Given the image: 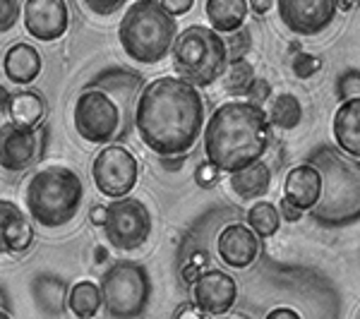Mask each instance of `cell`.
<instances>
[{
    "label": "cell",
    "instance_id": "obj_1",
    "mask_svg": "<svg viewBox=\"0 0 360 319\" xmlns=\"http://www.w3.org/2000/svg\"><path fill=\"white\" fill-rule=\"evenodd\" d=\"M135 127L154 154L164 159L185 156L205 130V98L185 79L156 77L137 96Z\"/></svg>",
    "mask_w": 360,
    "mask_h": 319
},
{
    "label": "cell",
    "instance_id": "obj_2",
    "mask_svg": "<svg viewBox=\"0 0 360 319\" xmlns=\"http://www.w3.org/2000/svg\"><path fill=\"white\" fill-rule=\"evenodd\" d=\"M205 156L221 173H238L262 161L271 142V123L262 106L226 101L205 123Z\"/></svg>",
    "mask_w": 360,
    "mask_h": 319
},
{
    "label": "cell",
    "instance_id": "obj_3",
    "mask_svg": "<svg viewBox=\"0 0 360 319\" xmlns=\"http://www.w3.org/2000/svg\"><path fill=\"white\" fill-rule=\"evenodd\" d=\"M139 77L123 70L106 72L91 82L75 101L72 123L77 135L89 144L120 142L135 123Z\"/></svg>",
    "mask_w": 360,
    "mask_h": 319
},
{
    "label": "cell",
    "instance_id": "obj_4",
    "mask_svg": "<svg viewBox=\"0 0 360 319\" xmlns=\"http://www.w3.org/2000/svg\"><path fill=\"white\" fill-rule=\"evenodd\" d=\"M307 164L322 176V195L310 209L312 221L329 228L360 221V161L324 144L307 156Z\"/></svg>",
    "mask_w": 360,
    "mask_h": 319
},
{
    "label": "cell",
    "instance_id": "obj_5",
    "mask_svg": "<svg viewBox=\"0 0 360 319\" xmlns=\"http://www.w3.org/2000/svg\"><path fill=\"white\" fill-rule=\"evenodd\" d=\"M178 37L176 17L161 0H137L125 10L118 25V41L125 56L139 65H156L171 53Z\"/></svg>",
    "mask_w": 360,
    "mask_h": 319
},
{
    "label": "cell",
    "instance_id": "obj_6",
    "mask_svg": "<svg viewBox=\"0 0 360 319\" xmlns=\"http://www.w3.org/2000/svg\"><path fill=\"white\" fill-rule=\"evenodd\" d=\"M84 202V183L72 168L46 166L27 185V211L44 228H60L77 216Z\"/></svg>",
    "mask_w": 360,
    "mask_h": 319
},
{
    "label": "cell",
    "instance_id": "obj_7",
    "mask_svg": "<svg viewBox=\"0 0 360 319\" xmlns=\"http://www.w3.org/2000/svg\"><path fill=\"white\" fill-rule=\"evenodd\" d=\"M171 53L173 67L180 74V79L195 84L197 89L214 84L219 77H224L226 65H229L226 41L219 37V32L202 25L185 27L176 37Z\"/></svg>",
    "mask_w": 360,
    "mask_h": 319
},
{
    "label": "cell",
    "instance_id": "obj_8",
    "mask_svg": "<svg viewBox=\"0 0 360 319\" xmlns=\"http://www.w3.org/2000/svg\"><path fill=\"white\" fill-rule=\"evenodd\" d=\"M103 310L111 319H139L152 303V278L137 262H115L101 276Z\"/></svg>",
    "mask_w": 360,
    "mask_h": 319
},
{
    "label": "cell",
    "instance_id": "obj_9",
    "mask_svg": "<svg viewBox=\"0 0 360 319\" xmlns=\"http://www.w3.org/2000/svg\"><path fill=\"white\" fill-rule=\"evenodd\" d=\"M106 230L108 242L120 252L139 250L152 235V214L147 204L135 197H123V200H113L106 207Z\"/></svg>",
    "mask_w": 360,
    "mask_h": 319
},
{
    "label": "cell",
    "instance_id": "obj_10",
    "mask_svg": "<svg viewBox=\"0 0 360 319\" xmlns=\"http://www.w3.org/2000/svg\"><path fill=\"white\" fill-rule=\"evenodd\" d=\"M139 176V164L132 156L130 149L120 144H108L96 154L91 164V178H94L96 190L103 197L111 200H123L135 190Z\"/></svg>",
    "mask_w": 360,
    "mask_h": 319
},
{
    "label": "cell",
    "instance_id": "obj_11",
    "mask_svg": "<svg viewBox=\"0 0 360 319\" xmlns=\"http://www.w3.org/2000/svg\"><path fill=\"white\" fill-rule=\"evenodd\" d=\"M283 27L300 37H315L324 32L336 17V0H276Z\"/></svg>",
    "mask_w": 360,
    "mask_h": 319
},
{
    "label": "cell",
    "instance_id": "obj_12",
    "mask_svg": "<svg viewBox=\"0 0 360 319\" xmlns=\"http://www.w3.org/2000/svg\"><path fill=\"white\" fill-rule=\"evenodd\" d=\"M41 156L37 127H20L15 123L0 125V168L22 173L32 168Z\"/></svg>",
    "mask_w": 360,
    "mask_h": 319
},
{
    "label": "cell",
    "instance_id": "obj_13",
    "mask_svg": "<svg viewBox=\"0 0 360 319\" xmlns=\"http://www.w3.org/2000/svg\"><path fill=\"white\" fill-rule=\"evenodd\" d=\"M22 20L37 41H58L68 32L70 10L65 0H27Z\"/></svg>",
    "mask_w": 360,
    "mask_h": 319
},
{
    "label": "cell",
    "instance_id": "obj_14",
    "mask_svg": "<svg viewBox=\"0 0 360 319\" xmlns=\"http://www.w3.org/2000/svg\"><path fill=\"white\" fill-rule=\"evenodd\" d=\"M238 300V283L226 271H205L193 283V303L209 317L229 315Z\"/></svg>",
    "mask_w": 360,
    "mask_h": 319
},
{
    "label": "cell",
    "instance_id": "obj_15",
    "mask_svg": "<svg viewBox=\"0 0 360 319\" xmlns=\"http://www.w3.org/2000/svg\"><path fill=\"white\" fill-rule=\"evenodd\" d=\"M217 252L224 264L233 266V269H248L250 264L257 262L262 245L250 226L229 223L217 237Z\"/></svg>",
    "mask_w": 360,
    "mask_h": 319
},
{
    "label": "cell",
    "instance_id": "obj_16",
    "mask_svg": "<svg viewBox=\"0 0 360 319\" xmlns=\"http://www.w3.org/2000/svg\"><path fill=\"white\" fill-rule=\"evenodd\" d=\"M34 240V228L15 202L0 200V252H25Z\"/></svg>",
    "mask_w": 360,
    "mask_h": 319
},
{
    "label": "cell",
    "instance_id": "obj_17",
    "mask_svg": "<svg viewBox=\"0 0 360 319\" xmlns=\"http://www.w3.org/2000/svg\"><path fill=\"white\" fill-rule=\"evenodd\" d=\"M319 195H322V176H319V171L315 166L300 164L286 176V183H283V200H288L298 209L310 211L319 202Z\"/></svg>",
    "mask_w": 360,
    "mask_h": 319
},
{
    "label": "cell",
    "instance_id": "obj_18",
    "mask_svg": "<svg viewBox=\"0 0 360 319\" xmlns=\"http://www.w3.org/2000/svg\"><path fill=\"white\" fill-rule=\"evenodd\" d=\"M334 142L344 154L360 159V96L341 101L334 113Z\"/></svg>",
    "mask_w": 360,
    "mask_h": 319
},
{
    "label": "cell",
    "instance_id": "obj_19",
    "mask_svg": "<svg viewBox=\"0 0 360 319\" xmlns=\"http://www.w3.org/2000/svg\"><path fill=\"white\" fill-rule=\"evenodd\" d=\"M3 72L13 84H32L41 74V56L29 44H13L3 58Z\"/></svg>",
    "mask_w": 360,
    "mask_h": 319
},
{
    "label": "cell",
    "instance_id": "obj_20",
    "mask_svg": "<svg viewBox=\"0 0 360 319\" xmlns=\"http://www.w3.org/2000/svg\"><path fill=\"white\" fill-rule=\"evenodd\" d=\"M231 190L240 197V200H259L266 195L271 185V171L264 161L243 168L238 173H231Z\"/></svg>",
    "mask_w": 360,
    "mask_h": 319
},
{
    "label": "cell",
    "instance_id": "obj_21",
    "mask_svg": "<svg viewBox=\"0 0 360 319\" xmlns=\"http://www.w3.org/2000/svg\"><path fill=\"white\" fill-rule=\"evenodd\" d=\"M207 17L219 34H233L248 17V0H207Z\"/></svg>",
    "mask_w": 360,
    "mask_h": 319
},
{
    "label": "cell",
    "instance_id": "obj_22",
    "mask_svg": "<svg viewBox=\"0 0 360 319\" xmlns=\"http://www.w3.org/2000/svg\"><path fill=\"white\" fill-rule=\"evenodd\" d=\"M10 123L20 127H39L46 115V103L37 91H17L8 106Z\"/></svg>",
    "mask_w": 360,
    "mask_h": 319
},
{
    "label": "cell",
    "instance_id": "obj_23",
    "mask_svg": "<svg viewBox=\"0 0 360 319\" xmlns=\"http://www.w3.org/2000/svg\"><path fill=\"white\" fill-rule=\"evenodd\" d=\"M101 288L91 281H79L70 288L68 293V307L72 310L75 317L79 319H91L96 317V312L101 310Z\"/></svg>",
    "mask_w": 360,
    "mask_h": 319
},
{
    "label": "cell",
    "instance_id": "obj_24",
    "mask_svg": "<svg viewBox=\"0 0 360 319\" xmlns=\"http://www.w3.org/2000/svg\"><path fill=\"white\" fill-rule=\"evenodd\" d=\"M34 295H37V303L41 305V310L56 317L65 307L68 286L58 276H39L34 281Z\"/></svg>",
    "mask_w": 360,
    "mask_h": 319
},
{
    "label": "cell",
    "instance_id": "obj_25",
    "mask_svg": "<svg viewBox=\"0 0 360 319\" xmlns=\"http://www.w3.org/2000/svg\"><path fill=\"white\" fill-rule=\"evenodd\" d=\"M269 123L281 130H293L303 120V106L293 94H278L269 106Z\"/></svg>",
    "mask_w": 360,
    "mask_h": 319
},
{
    "label": "cell",
    "instance_id": "obj_26",
    "mask_svg": "<svg viewBox=\"0 0 360 319\" xmlns=\"http://www.w3.org/2000/svg\"><path fill=\"white\" fill-rule=\"evenodd\" d=\"M248 226L257 233V237H271L281 226V214L271 202H257L248 211Z\"/></svg>",
    "mask_w": 360,
    "mask_h": 319
},
{
    "label": "cell",
    "instance_id": "obj_27",
    "mask_svg": "<svg viewBox=\"0 0 360 319\" xmlns=\"http://www.w3.org/2000/svg\"><path fill=\"white\" fill-rule=\"evenodd\" d=\"M252 82H255V70L245 58H238V60H231L229 65H226V72H224L226 91L240 96L250 89Z\"/></svg>",
    "mask_w": 360,
    "mask_h": 319
},
{
    "label": "cell",
    "instance_id": "obj_28",
    "mask_svg": "<svg viewBox=\"0 0 360 319\" xmlns=\"http://www.w3.org/2000/svg\"><path fill=\"white\" fill-rule=\"evenodd\" d=\"M336 96L339 101H348V98H358L360 96V72L358 70H348L339 77L336 82Z\"/></svg>",
    "mask_w": 360,
    "mask_h": 319
},
{
    "label": "cell",
    "instance_id": "obj_29",
    "mask_svg": "<svg viewBox=\"0 0 360 319\" xmlns=\"http://www.w3.org/2000/svg\"><path fill=\"white\" fill-rule=\"evenodd\" d=\"M319 67H322V60H319L317 56L303 53V51H298V53L293 56V74H295V77L310 79L312 74L319 72Z\"/></svg>",
    "mask_w": 360,
    "mask_h": 319
},
{
    "label": "cell",
    "instance_id": "obj_30",
    "mask_svg": "<svg viewBox=\"0 0 360 319\" xmlns=\"http://www.w3.org/2000/svg\"><path fill=\"white\" fill-rule=\"evenodd\" d=\"M219 181H221V171L212 164V161H202L200 166L195 168V183L205 190L217 188Z\"/></svg>",
    "mask_w": 360,
    "mask_h": 319
},
{
    "label": "cell",
    "instance_id": "obj_31",
    "mask_svg": "<svg viewBox=\"0 0 360 319\" xmlns=\"http://www.w3.org/2000/svg\"><path fill=\"white\" fill-rule=\"evenodd\" d=\"M22 15L20 0H0V34L10 32Z\"/></svg>",
    "mask_w": 360,
    "mask_h": 319
},
{
    "label": "cell",
    "instance_id": "obj_32",
    "mask_svg": "<svg viewBox=\"0 0 360 319\" xmlns=\"http://www.w3.org/2000/svg\"><path fill=\"white\" fill-rule=\"evenodd\" d=\"M226 48H229V58H231V60L245 58L248 48H250V32H248V29H238V34H233V39L226 44Z\"/></svg>",
    "mask_w": 360,
    "mask_h": 319
},
{
    "label": "cell",
    "instance_id": "obj_33",
    "mask_svg": "<svg viewBox=\"0 0 360 319\" xmlns=\"http://www.w3.org/2000/svg\"><path fill=\"white\" fill-rule=\"evenodd\" d=\"M245 96H248L250 103H257V106H262L266 98L271 96V84L266 82V79H262V77H255V82L250 84V89L245 91Z\"/></svg>",
    "mask_w": 360,
    "mask_h": 319
},
{
    "label": "cell",
    "instance_id": "obj_34",
    "mask_svg": "<svg viewBox=\"0 0 360 319\" xmlns=\"http://www.w3.org/2000/svg\"><path fill=\"white\" fill-rule=\"evenodd\" d=\"M84 5H86V8H89L94 15L108 17V15L118 13V10L125 5V0H84Z\"/></svg>",
    "mask_w": 360,
    "mask_h": 319
},
{
    "label": "cell",
    "instance_id": "obj_35",
    "mask_svg": "<svg viewBox=\"0 0 360 319\" xmlns=\"http://www.w3.org/2000/svg\"><path fill=\"white\" fill-rule=\"evenodd\" d=\"M161 5L166 8L168 15L180 17V15H188L190 10H193L195 0H161Z\"/></svg>",
    "mask_w": 360,
    "mask_h": 319
},
{
    "label": "cell",
    "instance_id": "obj_36",
    "mask_svg": "<svg viewBox=\"0 0 360 319\" xmlns=\"http://www.w3.org/2000/svg\"><path fill=\"white\" fill-rule=\"evenodd\" d=\"M278 214H281V219H283V221H288V223H298L300 219H303V209L291 204L288 200L278 202Z\"/></svg>",
    "mask_w": 360,
    "mask_h": 319
},
{
    "label": "cell",
    "instance_id": "obj_37",
    "mask_svg": "<svg viewBox=\"0 0 360 319\" xmlns=\"http://www.w3.org/2000/svg\"><path fill=\"white\" fill-rule=\"evenodd\" d=\"M176 319H205V312L195 303H188V305H180L176 310Z\"/></svg>",
    "mask_w": 360,
    "mask_h": 319
},
{
    "label": "cell",
    "instance_id": "obj_38",
    "mask_svg": "<svg viewBox=\"0 0 360 319\" xmlns=\"http://www.w3.org/2000/svg\"><path fill=\"white\" fill-rule=\"evenodd\" d=\"M264 319H303V317H300L295 310H291V307H274Z\"/></svg>",
    "mask_w": 360,
    "mask_h": 319
},
{
    "label": "cell",
    "instance_id": "obj_39",
    "mask_svg": "<svg viewBox=\"0 0 360 319\" xmlns=\"http://www.w3.org/2000/svg\"><path fill=\"white\" fill-rule=\"evenodd\" d=\"M271 5H274V0H250V10H252L255 15H264V13H269Z\"/></svg>",
    "mask_w": 360,
    "mask_h": 319
},
{
    "label": "cell",
    "instance_id": "obj_40",
    "mask_svg": "<svg viewBox=\"0 0 360 319\" xmlns=\"http://www.w3.org/2000/svg\"><path fill=\"white\" fill-rule=\"evenodd\" d=\"M106 214H108L106 207H91V211H89L91 223H94V226H103V223H106Z\"/></svg>",
    "mask_w": 360,
    "mask_h": 319
},
{
    "label": "cell",
    "instance_id": "obj_41",
    "mask_svg": "<svg viewBox=\"0 0 360 319\" xmlns=\"http://www.w3.org/2000/svg\"><path fill=\"white\" fill-rule=\"evenodd\" d=\"M200 276H202V269H200V266L193 264V262L185 264V269H183V278H185V281H188V283H195Z\"/></svg>",
    "mask_w": 360,
    "mask_h": 319
},
{
    "label": "cell",
    "instance_id": "obj_42",
    "mask_svg": "<svg viewBox=\"0 0 360 319\" xmlns=\"http://www.w3.org/2000/svg\"><path fill=\"white\" fill-rule=\"evenodd\" d=\"M10 98H13V94H10V91L5 89L3 84H0V113H3V111H8V106H10Z\"/></svg>",
    "mask_w": 360,
    "mask_h": 319
},
{
    "label": "cell",
    "instance_id": "obj_43",
    "mask_svg": "<svg viewBox=\"0 0 360 319\" xmlns=\"http://www.w3.org/2000/svg\"><path fill=\"white\" fill-rule=\"evenodd\" d=\"M336 5H339V10H356L360 5V0H336Z\"/></svg>",
    "mask_w": 360,
    "mask_h": 319
},
{
    "label": "cell",
    "instance_id": "obj_44",
    "mask_svg": "<svg viewBox=\"0 0 360 319\" xmlns=\"http://www.w3.org/2000/svg\"><path fill=\"white\" fill-rule=\"evenodd\" d=\"M106 259H108L106 250H101V247H96V262H106Z\"/></svg>",
    "mask_w": 360,
    "mask_h": 319
},
{
    "label": "cell",
    "instance_id": "obj_45",
    "mask_svg": "<svg viewBox=\"0 0 360 319\" xmlns=\"http://www.w3.org/2000/svg\"><path fill=\"white\" fill-rule=\"evenodd\" d=\"M0 319H13V317H10L8 310H3V307H0Z\"/></svg>",
    "mask_w": 360,
    "mask_h": 319
},
{
    "label": "cell",
    "instance_id": "obj_46",
    "mask_svg": "<svg viewBox=\"0 0 360 319\" xmlns=\"http://www.w3.org/2000/svg\"><path fill=\"white\" fill-rule=\"evenodd\" d=\"M217 319H233V317H217Z\"/></svg>",
    "mask_w": 360,
    "mask_h": 319
},
{
    "label": "cell",
    "instance_id": "obj_47",
    "mask_svg": "<svg viewBox=\"0 0 360 319\" xmlns=\"http://www.w3.org/2000/svg\"><path fill=\"white\" fill-rule=\"evenodd\" d=\"M91 319H94V317H91Z\"/></svg>",
    "mask_w": 360,
    "mask_h": 319
}]
</instances>
